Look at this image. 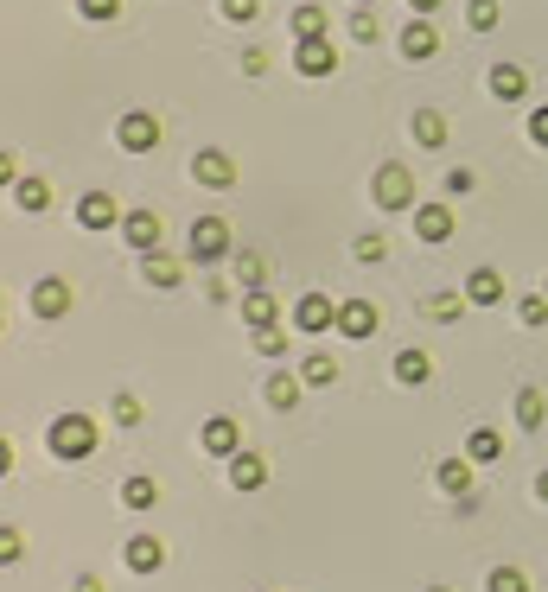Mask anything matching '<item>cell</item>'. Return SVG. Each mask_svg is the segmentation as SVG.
Here are the masks:
<instances>
[{
    "label": "cell",
    "instance_id": "cell-1",
    "mask_svg": "<svg viewBox=\"0 0 548 592\" xmlns=\"http://www.w3.org/2000/svg\"><path fill=\"white\" fill-rule=\"evenodd\" d=\"M45 446H51V459H64V465L90 459L96 452V421L90 414H58V421L45 427Z\"/></svg>",
    "mask_w": 548,
    "mask_h": 592
},
{
    "label": "cell",
    "instance_id": "cell-2",
    "mask_svg": "<svg viewBox=\"0 0 548 592\" xmlns=\"http://www.w3.org/2000/svg\"><path fill=\"white\" fill-rule=\"evenodd\" d=\"M370 198H376V211H415V179H408V166H376V179H370Z\"/></svg>",
    "mask_w": 548,
    "mask_h": 592
},
{
    "label": "cell",
    "instance_id": "cell-3",
    "mask_svg": "<svg viewBox=\"0 0 548 592\" xmlns=\"http://www.w3.org/2000/svg\"><path fill=\"white\" fill-rule=\"evenodd\" d=\"M185 255L204 261V268H217V261L230 255V223H224V217H198L192 236H185Z\"/></svg>",
    "mask_w": 548,
    "mask_h": 592
},
{
    "label": "cell",
    "instance_id": "cell-4",
    "mask_svg": "<svg viewBox=\"0 0 548 592\" xmlns=\"http://www.w3.org/2000/svg\"><path fill=\"white\" fill-rule=\"evenodd\" d=\"M115 141H122L128 153H153L160 147V121H153L147 109H128L122 121H115Z\"/></svg>",
    "mask_w": 548,
    "mask_h": 592
},
{
    "label": "cell",
    "instance_id": "cell-5",
    "mask_svg": "<svg viewBox=\"0 0 548 592\" xmlns=\"http://www.w3.org/2000/svg\"><path fill=\"white\" fill-rule=\"evenodd\" d=\"M376 325H383V312L370 300H338V338L364 344V338H376Z\"/></svg>",
    "mask_w": 548,
    "mask_h": 592
},
{
    "label": "cell",
    "instance_id": "cell-6",
    "mask_svg": "<svg viewBox=\"0 0 548 592\" xmlns=\"http://www.w3.org/2000/svg\"><path fill=\"white\" fill-rule=\"evenodd\" d=\"M122 204H115L109 198V191H83V198H77V223H83V230H122Z\"/></svg>",
    "mask_w": 548,
    "mask_h": 592
},
{
    "label": "cell",
    "instance_id": "cell-7",
    "mask_svg": "<svg viewBox=\"0 0 548 592\" xmlns=\"http://www.w3.org/2000/svg\"><path fill=\"white\" fill-rule=\"evenodd\" d=\"M192 179H198L204 191H230V185H236V160H230L224 147H204L198 160H192Z\"/></svg>",
    "mask_w": 548,
    "mask_h": 592
},
{
    "label": "cell",
    "instance_id": "cell-8",
    "mask_svg": "<svg viewBox=\"0 0 548 592\" xmlns=\"http://www.w3.org/2000/svg\"><path fill=\"white\" fill-rule=\"evenodd\" d=\"M198 440H204V452H211V459H236V452H243V427H236L230 414H211Z\"/></svg>",
    "mask_w": 548,
    "mask_h": 592
},
{
    "label": "cell",
    "instance_id": "cell-9",
    "mask_svg": "<svg viewBox=\"0 0 548 592\" xmlns=\"http://www.w3.org/2000/svg\"><path fill=\"white\" fill-rule=\"evenodd\" d=\"M294 71H300V77H332V71H338L332 39H300V45H294Z\"/></svg>",
    "mask_w": 548,
    "mask_h": 592
},
{
    "label": "cell",
    "instance_id": "cell-10",
    "mask_svg": "<svg viewBox=\"0 0 548 592\" xmlns=\"http://www.w3.org/2000/svg\"><path fill=\"white\" fill-rule=\"evenodd\" d=\"M32 312H39V319H64V312H71V281H64V274H45V281L32 287Z\"/></svg>",
    "mask_w": 548,
    "mask_h": 592
},
{
    "label": "cell",
    "instance_id": "cell-11",
    "mask_svg": "<svg viewBox=\"0 0 548 592\" xmlns=\"http://www.w3.org/2000/svg\"><path fill=\"white\" fill-rule=\"evenodd\" d=\"M294 325L300 332H338V300H325V293H306L294 306Z\"/></svg>",
    "mask_w": 548,
    "mask_h": 592
},
{
    "label": "cell",
    "instance_id": "cell-12",
    "mask_svg": "<svg viewBox=\"0 0 548 592\" xmlns=\"http://www.w3.org/2000/svg\"><path fill=\"white\" fill-rule=\"evenodd\" d=\"M415 236L427 242V249L453 242V211H447V204H415Z\"/></svg>",
    "mask_w": 548,
    "mask_h": 592
},
{
    "label": "cell",
    "instance_id": "cell-13",
    "mask_svg": "<svg viewBox=\"0 0 548 592\" xmlns=\"http://www.w3.org/2000/svg\"><path fill=\"white\" fill-rule=\"evenodd\" d=\"M402 58H415V64H427V58H440V32H434V20H408L402 26Z\"/></svg>",
    "mask_w": 548,
    "mask_h": 592
},
{
    "label": "cell",
    "instance_id": "cell-14",
    "mask_svg": "<svg viewBox=\"0 0 548 592\" xmlns=\"http://www.w3.org/2000/svg\"><path fill=\"white\" fill-rule=\"evenodd\" d=\"M122 561H128V573H160V561H166V542H160V535H128Z\"/></svg>",
    "mask_w": 548,
    "mask_h": 592
},
{
    "label": "cell",
    "instance_id": "cell-15",
    "mask_svg": "<svg viewBox=\"0 0 548 592\" xmlns=\"http://www.w3.org/2000/svg\"><path fill=\"white\" fill-rule=\"evenodd\" d=\"M122 242H128V249H141V255H153V249H160V217H153V211H128L122 217Z\"/></svg>",
    "mask_w": 548,
    "mask_h": 592
},
{
    "label": "cell",
    "instance_id": "cell-16",
    "mask_svg": "<svg viewBox=\"0 0 548 592\" xmlns=\"http://www.w3.org/2000/svg\"><path fill=\"white\" fill-rule=\"evenodd\" d=\"M300 389H306V382H300V376H287V370H274V376L262 382V402H268L274 414H294V408H300Z\"/></svg>",
    "mask_w": 548,
    "mask_h": 592
},
{
    "label": "cell",
    "instance_id": "cell-17",
    "mask_svg": "<svg viewBox=\"0 0 548 592\" xmlns=\"http://www.w3.org/2000/svg\"><path fill=\"white\" fill-rule=\"evenodd\" d=\"M472 472H478L472 459H440V465H434V484L459 503V497H472Z\"/></svg>",
    "mask_w": 548,
    "mask_h": 592
},
{
    "label": "cell",
    "instance_id": "cell-18",
    "mask_svg": "<svg viewBox=\"0 0 548 592\" xmlns=\"http://www.w3.org/2000/svg\"><path fill=\"white\" fill-rule=\"evenodd\" d=\"M491 96H498V102H523L529 96V71H523V64H491Z\"/></svg>",
    "mask_w": 548,
    "mask_h": 592
},
{
    "label": "cell",
    "instance_id": "cell-19",
    "mask_svg": "<svg viewBox=\"0 0 548 592\" xmlns=\"http://www.w3.org/2000/svg\"><path fill=\"white\" fill-rule=\"evenodd\" d=\"M230 484H236V491H262V484H268V459H262V452H236V459H230Z\"/></svg>",
    "mask_w": 548,
    "mask_h": 592
},
{
    "label": "cell",
    "instance_id": "cell-20",
    "mask_svg": "<svg viewBox=\"0 0 548 592\" xmlns=\"http://www.w3.org/2000/svg\"><path fill=\"white\" fill-rule=\"evenodd\" d=\"M141 274H147V287H179L185 281V261H173L166 249H153V255H141Z\"/></svg>",
    "mask_w": 548,
    "mask_h": 592
},
{
    "label": "cell",
    "instance_id": "cell-21",
    "mask_svg": "<svg viewBox=\"0 0 548 592\" xmlns=\"http://www.w3.org/2000/svg\"><path fill=\"white\" fill-rule=\"evenodd\" d=\"M466 300H472V306H498V300H504V274H498V268H472V274H466Z\"/></svg>",
    "mask_w": 548,
    "mask_h": 592
},
{
    "label": "cell",
    "instance_id": "cell-22",
    "mask_svg": "<svg viewBox=\"0 0 548 592\" xmlns=\"http://www.w3.org/2000/svg\"><path fill=\"white\" fill-rule=\"evenodd\" d=\"M274 312H281V306H274V293H268V287L243 293V319H249V332H274V325H281Z\"/></svg>",
    "mask_w": 548,
    "mask_h": 592
},
{
    "label": "cell",
    "instance_id": "cell-23",
    "mask_svg": "<svg viewBox=\"0 0 548 592\" xmlns=\"http://www.w3.org/2000/svg\"><path fill=\"white\" fill-rule=\"evenodd\" d=\"M13 204H20L26 217H39V211H51V185L32 179V172H20V185H13Z\"/></svg>",
    "mask_w": 548,
    "mask_h": 592
},
{
    "label": "cell",
    "instance_id": "cell-24",
    "mask_svg": "<svg viewBox=\"0 0 548 592\" xmlns=\"http://www.w3.org/2000/svg\"><path fill=\"white\" fill-rule=\"evenodd\" d=\"M408 134H415L421 147H447V115H440V109H415V121H408Z\"/></svg>",
    "mask_w": 548,
    "mask_h": 592
},
{
    "label": "cell",
    "instance_id": "cell-25",
    "mask_svg": "<svg viewBox=\"0 0 548 592\" xmlns=\"http://www.w3.org/2000/svg\"><path fill=\"white\" fill-rule=\"evenodd\" d=\"M466 459H472V465H498V459H504V440H498L491 427H472V433H466Z\"/></svg>",
    "mask_w": 548,
    "mask_h": 592
},
{
    "label": "cell",
    "instance_id": "cell-26",
    "mask_svg": "<svg viewBox=\"0 0 548 592\" xmlns=\"http://www.w3.org/2000/svg\"><path fill=\"white\" fill-rule=\"evenodd\" d=\"M427 376H434V357H427V351H402L396 357V382H402V389H421Z\"/></svg>",
    "mask_w": 548,
    "mask_h": 592
},
{
    "label": "cell",
    "instance_id": "cell-27",
    "mask_svg": "<svg viewBox=\"0 0 548 592\" xmlns=\"http://www.w3.org/2000/svg\"><path fill=\"white\" fill-rule=\"evenodd\" d=\"M542 421H548V395H542V389H517V427L536 433Z\"/></svg>",
    "mask_w": 548,
    "mask_h": 592
},
{
    "label": "cell",
    "instance_id": "cell-28",
    "mask_svg": "<svg viewBox=\"0 0 548 592\" xmlns=\"http://www.w3.org/2000/svg\"><path fill=\"white\" fill-rule=\"evenodd\" d=\"M300 382H306V389H332V382H338V363H332V357H325V351H313V357H300Z\"/></svg>",
    "mask_w": 548,
    "mask_h": 592
},
{
    "label": "cell",
    "instance_id": "cell-29",
    "mask_svg": "<svg viewBox=\"0 0 548 592\" xmlns=\"http://www.w3.org/2000/svg\"><path fill=\"white\" fill-rule=\"evenodd\" d=\"M421 312H427L434 325H453L459 312H466V293H427V300H421Z\"/></svg>",
    "mask_w": 548,
    "mask_h": 592
},
{
    "label": "cell",
    "instance_id": "cell-30",
    "mask_svg": "<svg viewBox=\"0 0 548 592\" xmlns=\"http://www.w3.org/2000/svg\"><path fill=\"white\" fill-rule=\"evenodd\" d=\"M122 503H128V510H153V503H160V484H153L147 472H134V478L122 484Z\"/></svg>",
    "mask_w": 548,
    "mask_h": 592
},
{
    "label": "cell",
    "instance_id": "cell-31",
    "mask_svg": "<svg viewBox=\"0 0 548 592\" xmlns=\"http://www.w3.org/2000/svg\"><path fill=\"white\" fill-rule=\"evenodd\" d=\"M26 561V535L13 522H0V567H20Z\"/></svg>",
    "mask_w": 548,
    "mask_h": 592
},
{
    "label": "cell",
    "instance_id": "cell-32",
    "mask_svg": "<svg viewBox=\"0 0 548 592\" xmlns=\"http://www.w3.org/2000/svg\"><path fill=\"white\" fill-rule=\"evenodd\" d=\"M517 319L529 325V332H542V325H548V293H523V300H517Z\"/></svg>",
    "mask_w": 548,
    "mask_h": 592
},
{
    "label": "cell",
    "instance_id": "cell-33",
    "mask_svg": "<svg viewBox=\"0 0 548 592\" xmlns=\"http://www.w3.org/2000/svg\"><path fill=\"white\" fill-rule=\"evenodd\" d=\"M294 39H325V7H294Z\"/></svg>",
    "mask_w": 548,
    "mask_h": 592
},
{
    "label": "cell",
    "instance_id": "cell-34",
    "mask_svg": "<svg viewBox=\"0 0 548 592\" xmlns=\"http://www.w3.org/2000/svg\"><path fill=\"white\" fill-rule=\"evenodd\" d=\"M485 592H529V573H523V567H491Z\"/></svg>",
    "mask_w": 548,
    "mask_h": 592
},
{
    "label": "cell",
    "instance_id": "cell-35",
    "mask_svg": "<svg viewBox=\"0 0 548 592\" xmlns=\"http://www.w3.org/2000/svg\"><path fill=\"white\" fill-rule=\"evenodd\" d=\"M236 281H243L249 293L268 287V261H262V255H236Z\"/></svg>",
    "mask_w": 548,
    "mask_h": 592
},
{
    "label": "cell",
    "instance_id": "cell-36",
    "mask_svg": "<svg viewBox=\"0 0 548 592\" xmlns=\"http://www.w3.org/2000/svg\"><path fill=\"white\" fill-rule=\"evenodd\" d=\"M466 26L491 32V26H498V0H466Z\"/></svg>",
    "mask_w": 548,
    "mask_h": 592
},
{
    "label": "cell",
    "instance_id": "cell-37",
    "mask_svg": "<svg viewBox=\"0 0 548 592\" xmlns=\"http://www.w3.org/2000/svg\"><path fill=\"white\" fill-rule=\"evenodd\" d=\"M255 357H268V363L287 357V332H281V325H274V332H255Z\"/></svg>",
    "mask_w": 548,
    "mask_h": 592
},
{
    "label": "cell",
    "instance_id": "cell-38",
    "mask_svg": "<svg viewBox=\"0 0 548 592\" xmlns=\"http://www.w3.org/2000/svg\"><path fill=\"white\" fill-rule=\"evenodd\" d=\"M77 13H83L90 26H109L115 13H122V0H77Z\"/></svg>",
    "mask_w": 548,
    "mask_h": 592
},
{
    "label": "cell",
    "instance_id": "cell-39",
    "mask_svg": "<svg viewBox=\"0 0 548 592\" xmlns=\"http://www.w3.org/2000/svg\"><path fill=\"white\" fill-rule=\"evenodd\" d=\"M376 32H383V26H376V7H357L351 13V39L357 45H376Z\"/></svg>",
    "mask_w": 548,
    "mask_h": 592
},
{
    "label": "cell",
    "instance_id": "cell-40",
    "mask_svg": "<svg viewBox=\"0 0 548 592\" xmlns=\"http://www.w3.org/2000/svg\"><path fill=\"white\" fill-rule=\"evenodd\" d=\"M217 13H224L230 26H249L255 13H262V0H217Z\"/></svg>",
    "mask_w": 548,
    "mask_h": 592
},
{
    "label": "cell",
    "instance_id": "cell-41",
    "mask_svg": "<svg viewBox=\"0 0 548 592\" xmlns=\"http://www.w3.org/2000/svg\"><path fill=\"white\" fill-rule=\"evenodd\" d=\"M109 414H115V427H141V402H134L128 389H122V395L109 402Z\"/></svg>",
    "mask_w": 548,
    "mask_h": 592
},
{
    "label": "cell",
    "instance_id": "cell-42",
    "mask_svg": "<svg viewBox=\"0 0 548 592\" xmlns=\"http://www.w3.org/2000/svg\"><path fill=\"white\" fill-rule=\"evenodd\" d=\"M351 255L364 261V268H376V261L389 255V242H383V236H357V242H351Z\"/></svg>",
    "mask_w": 548,
    "mask_h": 592
},
{
    "label": "cell",
    "instance_id": "cell-43",
    "mask_svg": "<svg viewBox=\"0 0 548 592\" xmlns=\"http://www.w3.org/2000/svg\"><path fill=\"white\" fill-rule=\"evenodd\" d=\"M472 185H478V179H472V172H466V166H453V172H447V191H453V198H466V191H472Z\"/></svg>",
    "mask_w": 548,
    "mask_h": 592
},
{
    "label": "cell",
    "instance_id": "cell-44",
    "mask_svg": "<svg viewBox=\"0 0 548 592\" xmlns=\"http://www.w3.org/2000/svg\"><path fill=\"white\" fill-rule=\"evenodd\" d=\"M243 71H249V77H262V71H268V51H262V45H249V51H243Z\"/></svg>",
    "mask_w": 548,
    "mask_h": 592
},
{
    "label": "cell",
    "instance_id": "cell-45",
    "mask_svg": "<svg viewBox=\"0 0 548 592\" xmlns=\"http://www.w3.org/2000/svg\"><path fill=\"white\" fill-rule=\"evenodd\" d=\"M529 141H536V147H548V109H536V115H529Z\"/></svg>",
    "mask_w": 548,
    "mask_h": 592
},
{
    "label": "cell",
    "instance_id": "cell-46",
    "mask_svg": "<svg viewBox=\"0 0 548 592\" xmlns=\"http://www.w3.org/2000/svg\"><path fill=\"white\" fill-rule=\"evenodd\" d=\"M7 185H20V160H13V153H0V191Z\"/></svg>",
    "mask_w": 548,
    "mask_h": 592
},
{
    "label": "cell",
    "instance_id": "cell-47",
    "mask_svg": "<svg viewBox=\"0 0 548 592\" xmlns=\"http://www.w3.org/2000/svg\"><path fill=\"white\" fill-rule=\"evenodd\" d=\"M71 592H102V580H96V573H77V586Z\"/></svg>",
    "mask_w": 548,
    "mask_h": 592
},
{
    "label": "cell",
    "instance_id": "cell-48",
    "mask_svg": "<svg viewBox=\"0 0 548 592\" xmlns=\"http://www.w3.org/2000/svg\"><path fill=\"white\" fill-rule=\"evenodd\" d=\"M408 7H415L421 20H434V7H440V0H408Z\"/></svg>",
    "mask_w": 548,
    "mask_h": 592
},
{
    "label": "cell",
    "instance_id": "cell-49",
    "mask_svg": "<svg viewBox=\"0 0 548 592\" xmlns=\"http://www.w3.org/2000/svg\"><path fill=\"white\" fill-rule=\"evenodd\" d=\"M7 472H13V446L0 440V478H7Z\"/></svg>",
    "mask_w": 548,
    "mask_h": 592
},
{
    "label": "cell",
    "instance_id": "cell-50",
    "mask_svg": "<svg viewBox=\"0 0 548 592\" xmlns=\"http://www.w3.org/2000/svg\"><path fill=\"white\" fill-rule=\"evenodd\" d=\"M536 497H542V503H548V465H542V478H536Z\"/></svg>",
    "mask_w": 548,
    "mask_h": 592
},
{
    "label": "cell",
    "instance_id": "cell-51",
    "mask_svg": "<svg viewBox=\"0 0 548 592\" xmlns=\"http://www.w3.org/2000/svg\"><path fill=\"white\" fill-rule=\"evenodd\" d=\"M427 592H453V586H427Z\"/></svg>",
    "mask_w": 548,
    "mask_h": 592
},
{
    "label": "cell",
    "instance_id": "cell-52",
    "mask_svg": "<svg viewBox=\"0 0 548 592\" xmlns=\"http://www.w3.org/2000/svg\"><path fill=\"white\" fill-rule=\"evenodd\" d=\"M357 7H376V0H357Z\"/></svg>",
    "mask_w": 548,
    "mask_h": 592
},
{
    "label": "cell",
    "instance_id": "cell-53",
    "mask_svg": "<svg viewBox=\"0 0 548 592\" xmlns=\"http://www.w3.org/2000/svg\"><path fill=\"white\" fill-rule=\"evenodd\" d=\"M255 592H268V586H255Z\"/></svg>",
    "mask_w": 548,
    "mask_h": 592
}]
</instances>
